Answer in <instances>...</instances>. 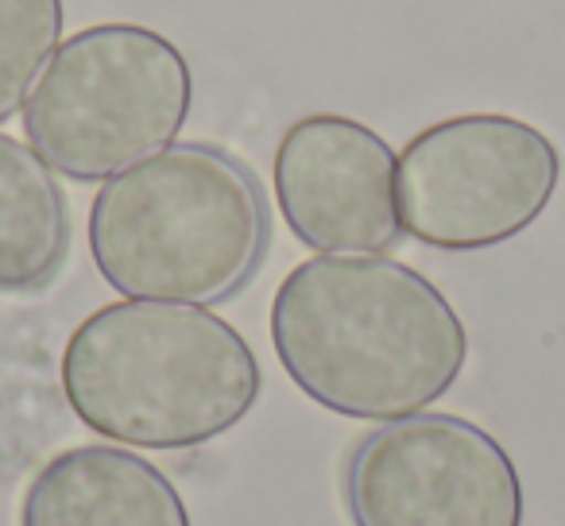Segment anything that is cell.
I'll return each mask as SVG.
<instances>
[{
  "instance_id": "1",
  "label": "cell",
  "mask_w": 565,
  "mask_h": 526,
  "mask_svg": "<svg viewBox=\"0 0 565 526\" xmlns=\"http://www.w3.org/2000/svg\"><path fill=\"white\" fill-rule=\"evenodd\" d=\"M271 345L307 399L361 422L438 402L469 364L449 299L392 256H315L271 299Z\"/></svg>"
},
{
  "instance_id": "2",
  "label": "cell",
  "mask_w": 565,
  "mask_h": 526,
  "mask_svg": "<svg viewBox=\"0 0 565 526\" xmlns=\"http://www.w3.org/2000/svg\"><path fill=\"white\" fill-rule=\"evenodd\" d=\"M63 391L102 438L194 449L252 415L264 372L248 341L213 310L125 299L94 310L71 333Z\"/></svg>"
},
{
  "instance_id": "3",
  "label": "cell",
  "mask_w": 565,
  "mask_h": 526,
  "mask_svg": "<svg viewBox=\"0 0 565 526\" xmlns=\"http://www.w3.org/2000/svg\"><path fill=\"white\" fill-rule=\"evenodd\" d=\"M271 244L256 174L213 143H171L105 179L89 256L125 299L213 307L252 283Z\"/></svg>"
},
{
  "instance_id": "4",
  "label": "cell",
  "mask_w": 565,
  "mask_h": 526,
  "mask_svg": "<svg viewBox=\"0 0 565 526\" xmlns=\"http://www.w3.org/2000/svg\"><path fill=\"white\" fill-rule=\"evenodd\" d=\"M190 105L194 74L167 35L97 24L58 43L24 105V132L51 171L105 182L171 148Z\"/></svg>"
},
{
  "instance_id": "5",
  "label": "cell",
  "mask_w": 565,
  "mask_h": 526,
  "mask_svg": "<svg viewBox=\"0 0 565 526\" xmlns=\"http://www.w3.org/2000/svg\"><path fill=\"white\" fill-rule=\"evenodd\" d=\"M562 151L508 112H461L423 128L395 163L403 233L438 251L515 240L554 202Z\"/></svg>"
},
{
  "instance_id": "6",
  "label": "cell",
  "mask_w": 565,
  "mask_h": 526,
  "mask_svg": "<svg viewBox=\"0 0 565 526\" xmlns=\"http://www.w3.org/2000/svg\"><path fill=\"white\" fill-rule=\"evenodd\" d=\"M345 507L353 526H519L523 484L484 426L418 410L356 441Z\"/></svg>"
},
{
  "instance_id": "7",
  "label": "cell",
  "mask_w": 565,
  "mask_h": 526,
  "mask_svg": "<svg viewBox=\"0 0 565 526\" xmlns=\"http://www.w3.org/2000/svg\"><path fill=\"white\" fill-rule=\"evenodd\" d=\"M399 155L376 128L341 112L295 120L275 148V197L295 240L322 256H380L403 240Z\"/></svg>"
},
{
  "instance_id": "8",
  "label": "cell",
  "mask_w": 565,
  "mask_h": 526,
  "mask_svg": "<svg viewBox=\"0 0 565 526\" xmlns=\"http://www.w3.org/2000/svg\"><path fill=\"white\" fill-rule=\"evenodd\" d=\"M20 526H190L179 487L117 446H74L28 484Z\"/></svg>"
},
{
  "instance_id": "9",
  "label": "cell",
  "mask_w": 565,
  "mask_h": 526,
  "mask_svg": "<svg viewBox=\"0 0 565 526\" xmlns=\"http://www.w3.org/2000/svg\"><path fill=\"white\" fill-rule=\"evenodd\" d=\"M71 256V213L32 143L0 132V294L51 287Z\"/></svg>"
},
{
  "instance_id": "10",
  "label": "cell",
  "mask_w": 565,
  "mask_h": 526,
  "mask_svg": "<svg viewBox=\"0 0 565 526\" xmlns=\"http://www.w3.org/2000/svg\"><path fill=\"white\" fill-rule=\"evenodd\" d=\"M63 0H0V125L17 117L63 40Z\"/></svg>"
}]
</instances>
